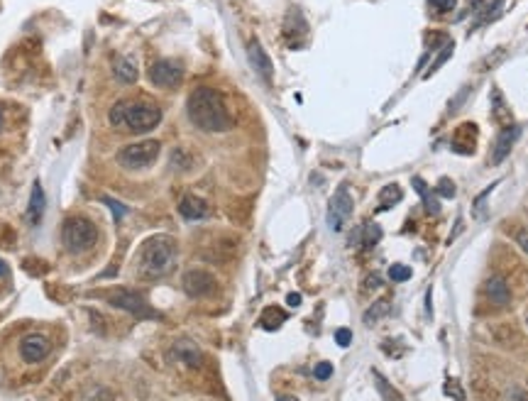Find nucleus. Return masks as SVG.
<instances>
[{
  "instance_id": "f257e3e1",
  "label": "nucleus",
  "mask_w": 528,
  "mask_h": 401,
  "mask_svg": "<svg viewBox=\"0 0 528 401\" xmlns=\"http://www.w3.org/2000/svg\"><path fill=\"white\" fill-rule=\"evenodd\" d=\"M186 113H189L191 123L203 133H225L233 128V118L225 106V98L216 89L201 86L189 96L186 103Z\"/></svg>"
},
{
  "instance_id": "f03ea898",
  "label": "nucleus",
  "mask_w": 528,
  "mask_h": 401,
  "mask_svg": "<svg viewBox=\"0 0 528 401\" xmlns=\"http://www.w3.org/2000/svg\"><path fill=\"white\" fill-rule=\"evenodd\" d=\"M108 120L115 130H123V133H132V135H145L152 133L162 123V111L150 101H120L113 106Z\"/></svg>"
},
{
  "instance_id": "7ed1b4c3",
  "label": "nucleus",
  "mask_w": 528,
  "mask_h": 401,
  "mask_svg": "<svg viewBox=\"0 0 528 401\" xmlns=\"http://www.w3.org/2000/svg\"><path fill=\"white\" fill-rule=\"evenodd\" d=\"M176 243L169 235H154L140 250V267L150 277H162L174 267Z\"/></svg>"
},
{
  "instance_id": "20e7f679",
  "label": "nucleus",
  "mask_w": 528,
  "mask_h": 401,
  "mask_svg": "<svg viewBox=\"0 0 528 401\" xmlns=\"http://www.w3.org/2000/svg\"><path fill=\"white\" fill-rule=\"evenodd\" d=\"M96 238H98V230L96 225L91 221H86V218H69V221H64L62 225V243L69 252H86L91 250L93 245H96Z\"/></svg>"
},
{
  "instance_id": "39448f33",
  "label": "nucleus",
  "mask_w": 528,
  "mask_h": 401,
  "mask_svg": "<svg viewBox=\"0 0 528 401\" xmlns=\"http://www.w3.org/2000/svg\"><path fill=\"white\" fill-rule=\"evenodd\" d=\"M159 152H162V142L159 140L132 142V145L123 147V150L118 152V164L123 169L137 172V169H145V167H150V164L157 162Z\"/></svg>"
},
{
  "instance_id": "423d86ee",
  "label": "nucleus",
  "mask_w": 528,
  "mask_h": 401,
  "mask_svg": "<svg viewBox=\"0 0 528 401\" xmlns=\"http://www.w3.org/2000/svg\"><path fill=\"white\" fill-rule=\"evenodd\" d=\"M108 304L118 306V309L132 313V316L137 318H157V313H154L150 306H147V301L142 299L140 294H135V291L130 289H113L108 291Z\"/></svg>"
},
{
  "instance_id": "0eeeda50",
  "label": "nucleus",
  "mask_w": 528,
  "mask_h": 401,
  "mask_svg": "<svg viewBox=\"0 0 528 401\" xmlns=\"http://www.w3.org/2000/svg\"><path fill=\"white\" fill-rule=\"evenodd\" d=\"M350 213H352L350 191H348V186H340L328 203V228L335 230V233H340V230L345 228V223H348Z\"/></svg>"
},
{
  "instance_id": "6e6552de",
  "label": "nucleus",
  "mask_w": 528,
  "mask_h": 401,
  "mask_svg": "<svg viewBox=\"0 0 528 401\" xmlns=\"http://www.w3.org/2000/svg\"><path fill=\"white\" fill-rule=\"evenodd\" d=\"M184 79V67L172 59H159L150 67V81L159 89H174Z\"/></svg>"
},
{
  "instance_id": "1a4fd4ad",
  "label": "nucleus",
  "mask_w": 528,
  "mask_h": 401,
  "mask_svg": "<svg viewBox=\"0 0 528 401\" xmlns=\"http://www.w3.org/2000/svg\"><path fill=\"white\" fill-rule=\"evenodd\" d=\"M49 350H52V343H49V338L42 333H30L20 340V357L25 362H30V365L42 362L44 357L49 355Z\"/></svg>"
},
{
  "instance_id": "9d476101",
  "label": "nucleus",
  "mask_w": 528,
  "mask_h": 401,
  "mask_svg": "<svg viewBox=\"0 0 528 401\" xmlns=\"http://www.w3.org/2000/svg\"><path fill=\"white\" fill-rule=\"evenodd\" d=\"M216 287L213 277L203 269H191V272L184 274V291L194 299H201V296H208Z\"/></svg>"
},
{
  "instance_id": "9b49d317",
  "label": "nucleus",
  "mask_w": 528,
  "mask_h": 401,
  "mask_svg": "<svg viewBox=\"0 0 528 401\" xmlns=\"http://www.w3.org/2000/svg\"><path fill=\"white\" fill-rule=\"evenodd\" d=\"M519 135H521V125H506L502 133L497 135V142L492 147V164H502L509 157L511 147L519 140Z\"/></svg>"
},
{
  "instance_id": "f8f14e48",
  "label": "nucleus",
  "mask_w": 528,
  "mask_h": 401,
  "mask_svg": "<svg viewBox=\"0 0 528 401\" xmlns=\"http://www.w3.org/2000/svg\"><path fill=\"white\" fill-rule=\"evenodd\" d=\"M169 355H172L174 360L184 362L186 367H201V362H203V355H201V350H198V345L189 338L176 340Z\"/></svg>"
},
{
  "instance_id": "ddd939ff",
  "label": "nucleus",
  "mask_w": 528,
  "mask_h": 401,
  "mask_svg": "<svg viewBox=\"0 0 528 401\" xmlns=\"http://www.w3.org/2000/svg\"><path fill=\"white\" fill-rule=\"evenodd\" d=\"M247 59H250L252 69L257 71V74L262 76V79H272V59H269V54L264 52V47L260 42H250V47H247Z\"/></svg>"
},
{
  "instance_id": "4468645a",
  "label": "nucleus",
  "mask_w": 528,
  "mask_h": 401,
  "mask_svg": "<svg viewBox=\"0 0 528 401\" xmlns=\"http://www.w3.org/2000/svg\"><path fill=\"white\" fill-rule=\"evenodd\" d=\"M179 213L184 221H203V218L208 216V203L203 199H198V196H184V199L179 201Z\"/></svg>"
},
{
  "instance_id": "2eb2a0df",
  "label": "nucleus",
  "mask_w": 528,
  "mask_h": 401,
  "mask_svg": "<svg viewBox=\"0 0 528 401\" xmlns=\"http://www.w3.org/2000/svg\"><path fill=\"white\" fill-rule=\"evenodd\" d=\"M44 206H47V201H44V189H42L40 181H35V184H32L30 206H27V221H30L32 225H40Z\"/></svg>"
},
{
  "instance_id": "dca6fc26",
  "label": "nucleus",
  "mask_w": 528,
  "mask_h": 401,
  "mask_svg": "<svg viewBox=\"0 0 528 401\" xmlns=\"http://www.w3.org/2000/svg\"><path fill=\"white\" fill-rule=\"evenodd\" d=\"M484 289H487V296L492 299V304L506 306V304L511 301L509 284H506L502 277H489V279H487V284H484Z\"/></svg>"
},
{
  "instance_id": "f3484780",
  "label": "nucleus",
  "mask_w": 528,
  "mask_h": 401,
  "mask_svg": "<svg viewBox=\"0 0 528 401\" xmlns=\"http://www.w3.org/2000/svg\"><path fill=\"white\" fill-rule=\"evenodd\" d=\"M113 71L120 84H135L137 81V64H135V59H130V57H120L118 62H115Z\"/></svg>"
},
{
  "instance_id": "a211bd4d",
  "label": "nucleus",
  "mask_w": 528,
  "mask_h": 401,
  "mask_svg": "<svg viewBox=\"0 0 528 401\" xmlns=\"http://www.w3.org/2000/svg\"><path fill=\"white\" fill-rule=\"evenodd\" d=\"M389 311H392V304H389L387 299H377V301H374V306H370L367 313H365V326H374L377 321L387 318Z\"/></svg>"
},
{
  "instance_id": "6ab92c4d",
  "label": "nucleus",
  "mask_w": 528,
  "mask_h": 401,
  "mask_svg": "<svg viewBox=\"0 0 528 401\" xmlns=\"http://www.w3.org/2000/svg\"><path fill=\"white\" fill-rule=\"evenodd\" d=\"M357 240H360L362 247H374L382 240V228H379L377 223H367L360 228V233H357Z\"/></svg>"
},
{
  "instance_id": "aec40b11",
  "label": "nucleus",
  "mask_w": 528,
  "mask_h": 401,
  "mask_svg": "<svg viewBox=\"0 0 528 401\" xmlns=\"http://www.w3.org/2000/svg\"><path fill=\"white\" fill-rule=\"evenodd\" d=\"M401 196H404V191H401V186H396V184H389V186H384L382 191H379V208L382 211H387V208H392V206H396V203L401 201Z\"/></svg>"
},
{
  "instance_id": "412c9836",
  "label": "nucleus",
  "mask_w": 528,
  "mask_h": 401,
  "mask_svg": "<svg viewBox=\"0 0 528 401\" xmlns=\"http://www.w3.org/2000/svg\"><path fill=\"white\" fill-rule=\"evenodd\" d=\"M284 321H286V313L282 309H277V306H269V309L262 313V328H264V331H277Z\"/></svg>"
},
{
  "instance_id": "4be33fe9",
  "label": "nucleus",
  "mask_w": 528,
  "mask_h": 401,
  "mask_svg": "<svg viewBox=\"0 0 528 401\" xmlns=\"http://www.w3.org/2000/svg\"><path fill=\"white\" fill-rule=\"evenodd\" d=\"M492 113H494V118H499V120H504V123H511V115H509V111H506V106H504V96H502V91L499 89H494L492 91Z\"/></svg>"
},
{
  "instance_id": "5701e85b",
  "label": "nucleus",
  "mask_w": 528,
  "mask_h": 401,
  "mask_svg": "<svg viewBox=\"0 0 528 401\" xmlns=\"http://www.w3.org/2000/svg\"><path fill=\"white\" fill-rule=\"evenodd\" d=\"M374 384H377V389H379V394H382L384 399L387 401H401V397H399V392L396 389H392L387 384V379H384L379 372H374Z\"/></svg>"
},
{
  "instance_id": "b1692460",
  "label": "nucleus",
  "mask_w": 528,
  "mask_h": 401,
  "mask_svg": "<svg viewBox=\"0 0 528 401\" xmlns=\"http://www.w3.org/2000/svg\"><path fill=\"white\" fill-rule=\"evenodd\" d=\"M453 52H455V42H448V47H445L443 52L438 54V59H436V62L431 64V69H428V71H426V74H423V76H426V79H428V76H433V74H436V71H438L440 67H443V64L448 62L450 57H453Z\"/></svg>"
},
{
  "instance_id": "393cba45",
  "label": "nucleus",
  "mask_w": 528,
  "mask_h": 401,
  "mask_svg": "<svg viewBox=\"0 0 528 401\" xmlns=\"http://www.w3.org/2000/svg\"><path fill=\"white\" fill-rule=\"evenodd\" d=\"M389 279H394V282H406V279H411V269L406 265H392L389 267Z\"/></svg>"
},
{
  "instance_id": "a878e982",
  "label": "nucleus",
  "mask_w": 528,
  "mask_h": 401,
  "mask_svg": "<svg viewBox=\"0 0 528 401\" xmlns=\"http://www.w3.org/2000/svg\"><path fill=\"white\" fill-rule=\"evenodd\" d=\"M103 201H106V206L110 208V211H113V221H118V223H120L125 216H128V208H125L123 203H118L115 199H108V196H106Z\"/></svg>"
},
{
  "instance_id": "bb28decb",
  "label": "nucleus",
  "mask_w": 528,
  "mask_h": 401,
  "mask_svg": "<svg viewBox=\"0 0 528 401\" xmlns=\"http://www.w3.org/2000/svg\"><path fill=\"white\" fill-rule=\"evenodd\" d=\"M436 194H438V196H443V199H453V196H455V184H453L450 179H440Z\"/></svg>"
},
{
  "instance_id": "cd10ccee",
  "label": "nucleus",
  "mask_w": 528,
  "mask_h": 401,
  "mask_svg": "<svg viewBox=\"0 0 528 401\" xmlns=\"http://www.w3.org/2000/svg\"><path fill=\"white\" fill-rule=\"evenodd\" d=\"M313 375H316V379H321V382H326V379H330V375H333V365H330V362H318Z\"/></svg>"
},
{
  "instance_id": "c85d7f7f",
  "label": "nucleus",
  "mask_w": 528,
  "mask_h": 401,
  "mask_svg": "<svg viewBox=\"0 0 528 401\" xmlns=\"http://www.w3.org/2000/svg\"><path fill=\"white\" fill-rule=\"evenodd\" d=\"M428 3H431V8L438 10V13H448V10H455L458 0H428Z\"/></svg>"
},
{
  "instance_id": "c756f323",
  "label": "nucleus",
  "mask_w": 528,
  "mask_h": 401,
  "mask_svg": "<svg viewBox=\"0 0 528 401\" xmlns=\"http://www.w3.org/2000/svg\"><path fill=\"white\" fill-rule=\"evenodd\" d=\"M335 343H338L340 348H348V345L352 343V333L348 331V328H340V331H335Z\"/></svg>"
},
{
  "instance_id": "7c9ffc66",
  "label": "nucleus",
  "mask_w": 528,
  "mask_h": 401,
  "mask_svg": "<svg viewBox=\"0 0 528 401\" xmlns=\"http://www.w3.org/2000/svg\"><path fill=\"white\" fill-rule=\"evenodd\" d=\"M445 394H450V397L455 394V399H458V401H465V394H462L460 384L455 382V379H453V382H445Z\"/></svg>"
},
{
  "instance_id": "2f4dec72",
  "label": "nucleus",
  "mask_w": 528,
  "mask_h": 401,
  "mask_svg": "<svg viewBox=\"0 0 528 401\" xmlns=\"http://www.w3.org/2000/svg\"><path fill=\"white\" fill-rule=\"evenodd\" d=\"M423 199H426V213H428V216H438V213H440V203L436 201V196L426 194Z\"/></svg>"
},
{
  "instance_id": "473e14b6",
  "label": "nucleus",
  "mask_w": 528,
  "mask_h": 401,
  "mask_svg": "<svg viewBox=\"0 0 528 401\" xmlns=\"http://www.w3.org/2000/svg\"><path fill=\"white\" fill-rule=\"evenodd\" d=\"M411 184H414V189L418 191V194H421V196H426L428 194V186L426 184H423V179H414V181H411Z\"/></svg>"
},
{
  "instance_id": "72a5a7b5",
  "label": "nucleus",
  "mask_w": 528,
  "mask_h": 401,
  "mask_svg": "<svg viewBox=\"0 0 528 401\" xmlns=\"http://www.w3.org/2000/svg\"><path fill=\"white\" fill-rule=\"evenodd\" d=\"M286 304H289V306H301V294H289V296H286Z\"/></svg>"
},
{
  "instance_id": "f704fd0d",
  "label": "nucleus",
  "mask_w": 528,
  "mask_h": 401,
  "mask_svg": "<svg viewBox=\"0 0 528 401\" xmlns=\"http://www.w3.org/2000/svg\"><path fill=\"white\" fill-rule=\"evenodd\" d=\"M519 245L528 252V233H526V230H524V233H519Z\"/></svg>"
},
{
  "instance_id": "c9c22d12",
  "label": "nucleus",
  "mask_w": 528,
  "mask_h": 401,
  "mask_svg": "<svg viewBox=\"0 0 528 401\" xmlns=\"http://www.w3.org/2000/svg\"><path fill=\"white\" fill-rule=\"evenodd\" d=\"M8 272H10L8 265H5V260L0 257V277H8Z\"/></svg>"
},
{
  "instance_id": "e433bc0d",
  "label": "nucleus",
  "mask_w": 528,
  "mask_h": 401,
  "mask_svg": "<svg viewBox=\"0 0 528 401\" xmlns=\"http://www.w3.org/2000/svg\"><path fill=\"white\" fill-rule=\"evenodd\" d=\"M277 401H299L296 397H289V394H282V397H277Z\"/></svg>"
},
{
  "instance_id": "4c0bfd02",
  "label": "nucleus",
  "mask_w": 528,
  "mask_h": 401,
  "mask_svg": "<svg viewBox=\"0 0 528 401\" xmlns=\"http://www.w3.org/2000/svg\"><path fill=\"white\" fill-rule=\"evenodd\" d=\"M0 128H3V113H0Z\"/></svg>"
}]
</instances>
